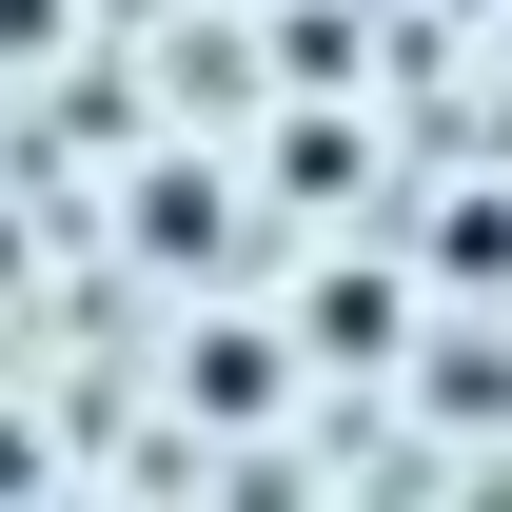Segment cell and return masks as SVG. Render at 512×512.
<instances>
[{"instance_id":"2","label":"cell","mask_w":512,"mask_h":512,"mask_svg":"<svg viewBox=\"0 0 512 512\" xmlns=\"http://www.w3.org/2000/svg\"><path fill=\"white\" fill-rule=\"evenodd\" d=\"M178 394H217V414H276V394H296V335H256V316H197V335H178Z\"/></svg>"},{"instance_id":"5","label":"cell","mask_w":512,"mask_h":512,"mask_svg":"<svg viewBox=\"0 0 512 512\" xmlns=\"http://www.w3.org/2000/svg\"><path fill=\"white\" fill-rule=\"evenodd\" d=\"M493 20H512V0H493Z\"/></svg>"},{"instance_id":"3","label":"cell","mask_w":512,"mask_h":512,"mask_svg":"<svg viewBox=\"0 0 512 512\" xmlns=\"http://www.w3.org/2000/svg\"><path fill=\"white\" fill-rule=\"evenodd\" d=\"M414 375H434V414L473 434V414H512V335H493V316H453L434 355H414Z\"/></svg>"},{"instance_id":"1","label":"cell","mask_w":512,"mask_h":512,"mask_svg":"<svg viewBox=\"0 0 512 512\" xmlns=\"http://www.w3.org/2000/svg\"><path fill=\"white\" fill-rule=\"evenodd\" d=\"M394 335H414V276H394V256H335L316 296H296V355H316V375H394Z\"/></svg>"},{"instance_id":"4","label":"cell","mask_w":512,"mask_h":512,"mask_svg":"<svg viewBox=\"0 0 512 512\" xmlns=\"http://www.w3.org/2000/svg\"><path fill=\"white\" fill-rule=\"evenodd\" d=\"M414 20H493V0H414Z\"/></svg>"}]
</instances>
